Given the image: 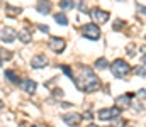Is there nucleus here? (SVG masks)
I'll use <instances>...</instances> for the list:
<instances>
[{"label": "nucleus", "mask_w": 146, "mask_h": 127, "mask_svg": "<svg viewBox=\"0 0 146 127\" xmlns=\"http://www.w3.org/2000/svg\"><path fill=\"white\" fill-rule=\"evenodd\" d=\"M76 85L82 91H95L100 88V80L95 76V73L87 68V66H80L78 68V78H76Z\"/></svg>", "instance_id": "1"}, {"label": "nucleus", "mask_w": 146, "mask_h": 127, "mask_svg": "<svg viewBox=\"0 0 146 127\" xmlns=\"http://www.w3.org/2000/svg\"><path fill=\"white\" fill-rule=\"evenodd\" d=\"M110 71H112V75H114L115 78H124V76L131 71V68H129V64H127L124 59H115V61L110 64Z\"/></svg>", "instance_id": "2"}, {"label": "nucleus", "mask_w": 146, "mask_h": 127, "mask_svg": "<svg viewBox=\"0 0 146 127\" xmlns=\"http://www.w3.org/2000/svg\"><path fill=\"white\" fill-rule=\"evenodd\" d=\"M82 32H83V36H85L87 39H90V41L100 39V29H99V26H95V24H87V26L82 29Z\"/></svg>", "instance_id": "3"}, {"label": "nucleus", "mask_w": 146, "mask_h": 127, "mask_svg": "<svg viewBox=\"0 0 146 127\" xmlns=\"http://www.w3.org/2000/svg\"><path fill=\"white\" fill-rule=\"evenodd\" d=\"M88 12H90V15H92V19H94L95 24H106V22L109 20V12L99 9V7H95V9L88 10Z\"/></svg>", "instance_id": "4"}, {"label": "nucleus", "mask_w": 146, "mask_h": 127, "mask_svg": "<svg viewBox=\"0 0 146 127\" xmlns=\"http://www.w3.org/2000/svg\"><path fill=\"white\" fill-rule=\"evenodd\" d=\"M119 114H121V110H119L117 107H109V109H102V110H99L97 117H99L100 120H110V119H117Z\"/></svg>", "instance_id": "5"}, {"label": "nucleus", "mask_w": 146, "mask_h": 127, "mask_svg": "<svg viewBox=\"0 0 146 127\" xmlns=\"http://www.w3.org/2000/svg\"><path fill=\"white\" fill-rule=\"evenodd\" d=\"M65 46H66V42L63 38H51L49 39V49L53 51V53H63L65 51Z\"/></svg>", "instance_id": "6"}, {"label": "nucleus", "mask_w": 146, "mask_h": 127, "mask_svg": "<svg viewBox=\"0 0 146 127\" xmlns=\"http://www.w3.org/2000/svg\"><path fill=\"white\" fill-rule=\"evenodd\" d=\"M15 38H17V32H15L12 27H3V29L0 31V41H3V42H12Z\"/></svg>", "instance_id": "7"}, {"label": "nucleus", "mask_w": 146, "mask_h": 127, "mask_svg": "<svg viewBox=\"0 0 146 127\" xmlns=\"http://www.w3.org/2000/svg\"><path fill=\"white\" fill-rule=\"evenodd\" d=\"M63 120H65V124H68V126H78L80 122H82V115L80 114H75V112H72V114H65L63 115Z\"/></svg>", "instance_id": "8"}, {"label": "nucleus", "mask_w": 146, "mask_h": 127, "mask_svg": "<svg viewBox=\"0 0 146 127\" xmlns=\"http://www.w3.org/2000/svg\"><path fill=\"white\" fill-rule=\"evenodd\" d=\"M31 66H33L34 70L46 68V66H48V58H46V56H42V54H37V56H34V58L31 59Z\"/></svg>", "instance_id": "9"}, {"label": "nucleus", "mask_w": 146, "mask_h": 127, "mask_svg": "<svg viewBox=\"0 0 146 127\" xmlns=\"http://www.w3.org/2000/svg\"><path fill=\"white\" fill-rule=\"evenodd\" d=\"M131 98H133V95H121V97H117L115 98V105H119L117 109L119 110L121 109H127L131 105Z\"/></svg>", "instance_id": "10"}, {"label": "nucleus", "mask_w": 146, "mask_h": 127, "mask_svg": "<svg viewBox=\"0 0 146 127\" xmlns=\"http://www.w3.org/2000/svg\"><path fill=\"white\" fill-rule=\"evenodd\" d=\"M36 10L39 12V14H44V15L49 14V12H51V2H49V0H39Z\"/></svg>", "instance_id": "11"}, {"label": "nucleus", "mask_w": 146, "mask_h": 127, "mask_svg": "<svg viewBox=\"0 0 146 127\" xmlns=\"http://www.w3.org/2000/svg\"><path fill=\"white\" fill-rule=\"evenodd\" d=\"M21 86H22V90H24L26 93H31V95H33V93L36 91V82H33V80H29V78H27V80H22V82H21Z\"/></svg>", "instance_id": "12"}, {"label": "nucleus", "mask_w": 146, "mask_h": 127, "mask_svg": "<svg viewBox=\"0 0 146 127\" xmlns=\"http://www.w3.org/2000/svg\"><path fill=\"white\" fill-rule=\"evenodd\" d=\"M60 7L61 10H72L75 7V0H60Z\"/></svg>", "instance_id": "13"}, {"label": "nucleus", "mask_w": 146, "mask_h": 127, "mask_svg": "<svg viewBox=\"0 0 146 127\" xmlns=\"http://www.w3.org/2000/svg\"><path fill=\"white\" fill-rule=\"evenodd\" d=\"M54 20H56L60 26H66V24H68V17L65 15V12H60V14H56V15H54Z\"/></svg>", "instance_id": "14"}, {"label": "nucleus", "mask_w": 146, "mask_h": 127, "mask_svg": "<svg viewBox=\"0 0 146 127\" xmlns=\"http://www.w3.org/2000/svg\"><path fill=\"white\" fill-rule=\"evenodd\" d=\"M17 36H19V39L24 42V44L31 42V34H29V31H26V29H24V31H21V32H19Z\"/></svg>", "instance_id": "15"}, {"label": "nucleus", "mask_w": 146, "mask_h": 127, "mask_svg": "<svg viewBox=\"0 0 146 127\" xmlns=\"http://www.w3.org/2000/svg\"><path fill=\"white\" fill-rule=\"evenodd\" d=\"M22 12V9L21 7H12V5H7V15H19Z\"/></svg>", "instance_id": "16"}, {"label": "nucleus", "mask_w": 146, "mask_h": 127, "mask_svg": "<svg viewBox=\"0 0 146 127\" xmlns=\"http://www.w3.org/2000/svg\"><path fill=\"white\" fill-rule=\"evenodd\" d=\"M95 68H97V70H106V68H107V59H106V58L97 59V61H95Z\"/></svg>", "instance_id": "17"}, {"label": "nucleus", "mask_w": 146, "mask_h": 127, "mask_svg": "<svg viewBox=\"0 0 146 127\" xmlns=\"http://www.w3.org/2000/svg\"><path fill=\"white\" fill-rule=\"evenodd\" d=\"M5 76H7L12 83H19V78H17V75H15L12 70H7V71H5Z\"/></svg>", "instance_id": "18"}, {"label": "nucleus", "mask_w": 146, "mask_h": 127, "mask_svg": "<svg viewBox=\"0 0 146 127\" xmlns=\"http://www.w3.org/2000/svg\"><path fill=\"white\" fill-rule=\"evenodd\" d=\"M122 27H124V20H121V19H117V20L114 22V26H112L114 31H119V29H122Z\"/></svg>", "instance_id": "19"}, {"label": "nucleus", "mask_w": 146, "mask_h": 127, "mask_svg": "<svg viewBox=\"0 0 146 127\" xmlns=\"http://www.w3.org/2000/svg\"><path fill=\"white\" fill-rule=\"evenodd\" d=\"M78 10H80V12H85V14L88 12V10H87V3H85V0H80V2H78Z\"/></svg>", "instance_id": "20"}, {"label": "nucleus", "mask_w": 146, "mask_h": 127, "mask_svg": "<svg viewBox=\"0 0 146 127\" xmlns=\"http://www.w3.org/2000/svg\"><path fill=\"white\" fill-rule=\"evenodd\" d=\"M0 56H2L3 59H10V58H12V54H10L7 49H2V51H0Z\"/></svg>", "instance_id": "21"}, {"label": "nucleus", "mask_w": 146, "mask_h": 127, "mask_svg": "<svg viewBox=\"0 0 146 127\" xmlns=\"http://www.w3.org/2000/svg\"><path fill=\"white\" fill-rule=\"evenodd\" d=\"M61 70H63V71H65V73L70 76V78H73V73H72V70H70L68 66H61Z\"/></svg>", "instance_id": "22"}, {"label": "nucleus", "mask_w": 146, "mask_h": 127, "mask_svg": "<svg viewBox=\"0 0 146 127\" xmlns=\"http://www.w3.org/2000/svg\"><path fill=\"white\" fill-rule=\"evenodd\" d=\"M53 95H54V97H58V98H61V97H63V90H60V88H56Z\"/></svg>", "instance_id": "23"}, {"label": "nucleus", "mask_w": 146, "mask_h": 127, "mask_svg": "<svg viewBox=\"0 0 146 127\" xmlns=\"http://www.w3.org/2000/svg\"><path fill=\"white\" fill-rule=\"evenodd\" d=\"M37 27H39V31H42V32H48V31H49L48 26H37Z\"/></svg>", "instance_id": "24"}, {"label": "nucleus", "mask_w": 146, "mask_h": 127, "mask_svg": "<svg viewBox=\"0 0 146 127\" xmlns=\"http://www.w3.org/2000/svg\"><path fill=\"white\" fill-rule=\"evenodd\" d=\"M2 107H3V102H2V100H0V109H2Z\"/></svg>", "instance_id": "25"}, {"label": "nucleus", "mask_w": 146, "mask_h": 127, "mask_svg": "<svg viewBox=\"0 0 146 127\" xmlns=\"http://www.w3.org/2000/svg\"><path fill=\"white\" fill-rule=\"evenodd\" d=\"M88 127H99V126H95V124H90V126H88Z\"/></svg>", "instance_id": "26"}, {"label": "nucleus", "mask_w": 146, "mask_h": 127, "mask_svg": "<svg viewBox=\"0 0 146 127\" xmlns=\"http://www.w3.org/2000/svg\"><path fill=\"white\" fill-rule=\"evenodd\" d=\"M0 66H2V59H0Z\"/></svg>", "instance_id": "27"}]
</instances>
